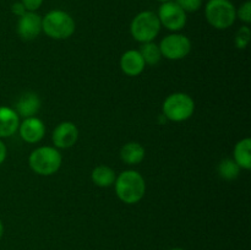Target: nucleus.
Wrapping results in <instances>:
<instances>
[{
    "label": "nucleus",
    "mask_w": 251,
    "mask_h": 250,
    "mask_svg": "<svg viewBox=\"0 0 251 250\" xmlns=\"http://www.w3.org/2000/svg\"><path fill=\"white\" fill-rule=\"evenodd\" d=\"M115 194L124 203H137L146 193V183L137 171H124L115 178Z\"/></svg>",
    "instance_id": "1"
},
{
    "label": "nucleus",
    "mask_w": 251,
    "mask_h": 250,
    "mask_svg": "<svg viewBox=\"0 0 251 250\" xmlns=\"http://www.w3.org/2000/svg\"><path fill=\"white\" fill-rule=\"evenodd\" d=\"M75 21L64 10H51L42 17V31L53 39H68L75 32Z\"/></svg>",
    "instance_id": "2"
},
{
    "label": "nucleus",
    "mask_w": 251,
    "mask_h": 250,
    "mask_svg": "<svg viewBox=\"0 0 251 250\" xmlns=\"http://www.w3.org/2000/svg\"><path fill=\"white\" fill-rule=\"evenodd\" d=\"M63 157L58 149L51 146H42L33 150L28 157V164L38 175H53L59 171Z\"/></svg>",
    "instance_id": "3"
},
{
    "label": "nucleus",
    "mask_w": 251,
    "mask_h": 250,
    "mask_svg": "<svg viewBox=\"0 0 251 250\" xmlns=\"http://www.w3.org/2000/svg\"><path fill=\"white\" fill-rule=\"evenodd\" d=\"M205 16L216 29H227L237 20V9L230 0H208L205 5Z\"/></svg>",
    "instance_id": "4"
},
{
    "label": "nucleus",
    "mask_w": 251,
    "mask_h": 250,
    "mask_svg": "<svg viewBox=\"0 0 251 250\" xmlns=\"http://www.w3.org/2000/svg\"><path fill=\"white\" fill-rule=\"evenodd\" d=\"M161 22L156 12L145 10L139 12L130 24V33L135 41L140 43L153 42L161 31Z\"/></svg>",
    "instance_id": "5"
},
{
    "label": "nucleus",
    "mask_w": 251,
    "mask_h": 250,
    "mask_svg": "<svg viewBox=\"0 0 251 250\" xmlns=\"http://www.w3.org/2000/svg\"><path fill=\"white\" fill-rule=\"evenodd\" d=\"M162 109H163L164 117L171 122H185L194 114L195 102L186 93H172L164 100Z\"/></svg>",
    "instance_id": "6"
},
{
    "label": "nucleus",
    "mask_w": 251,
    "mask_h": 250,
    "mask_svg": "<svg viewBox=\"0 0 251 250\" xmlns=\"http://www.w3.org/2000/svg\"><path fill=\"white\" fill-rule=\"evenodd\" d=\"M161 26L173 32H178L183 29L186 25V12L176 4L174 0L162 2L157 12Z\"/></svg>",
    "instance_id": "7"
},
{
    "label": "nucleus",
    "mask_w": 251,
    "mask_h": 250,
    "mask_svg": "<svg viewBox=\"0 0 251 250\" xmlns=\"http://www.w3.org/2000/svg\"><path fill=\"white\" fill-rule=\"evenodd\" d=\"M162 56L169 60H180L188 56L191 50V42L184 34L173 33L164 37L159 43Z\"/></svg>",
    "instance_id": "8"
},
{
    "label": "nucleus",
    "mask_w": 251,
    "mask_h": 250,
    "mask_svg": "<svg viewBox=\"0 0 251 250\" xmlns=\"http://www.w3.org/2000/svg\"><path fill=\"white\" fill-rule=\"evenodd\" d=\"M17 33L24 41H32L42 32V16L37 12L26 11L17 21Z\"/></svg>",
    "instance_id": "9"
},
{
    "label": "nucleus",
    "mask_w": 251,
    "mask_h": 250,
    "mask_svg": "<svg viewBox=\"0 0 251 250\" xmlns=\"http://www.w3.org/2000/svg\"><path fill=\"white\" fill-rule=\"evenodd\" d=\"M77 139L78 129L71 122H63L56 125L51 135V141L55 149H70L76 144Z\"/></svg>",
    "instance_id": "10"
},
{
    "label": "nucleus",
    "mask_w": 251,
    "mask_h": 250,
    "mask_svg": "<svg viewBox=\"0 0 251 250\" xmlns=\"http://www.w3.org/2000/svg\"><path fill=\"white\" fill-rule=\"evenodd\" d=\"M20 136L28 144H37L46 135V125L39 118L31 117L24 119L19 126Z\"/></svg>",
    "instance_id": "11"
},
{
    "label": "nucleus",
    "mask_w": 251,
    "mask_h": 250,
    "mask_svg": "<svg viewBox=\"0 0 251 250\" xmlns=\"http://www.w3.org/2000/svg\"><path fill=\"white\" fill-rule=\"evenodd\" d=\"M144 59L139 50H127L120 58V69L127 76H139L145 70Z\"/></svg>",
    "instance_id": "12"
},
{
    "label": "nucleus",
    "mask_w": 251,
    "mask_h": 250,
    "mask_svg": "<svg viewBox=\"0 0 251 250\" xmlns=\"http://www.w3.org/2000/svg\"><path fill=\"white\" fill-rule=\"evenodd\" d=\"M41 109V100L38 95L34 92H25L21 95L16 103V110L19 117L22 118H31L34 117Z\"/></svg>",
    "instance_id": "13"
},
{
    "label": "nucleus",
    "mask_w": 251,
    "mask_h": 250,
    "mask_svg": "<svg viewBox=\"0 0 251 250\" xmlns=\"http://www.w3.org/2000/svg\"><path fill=\"white\" fill-rule=\"evenodd\" d=\"M20 117L12 108L0 107V137H10L19 130Z\"/></svg>",
    "instance_id": "14"
},
{
    "label": "nucleus",
    "mask_w": 251,
    "mask_h": 250,
    "mask_svg": "<svg viewBox=\"0 0 251 250\" xmlns=\"http://www.w3.org/2000/svg\"><path fill=\"white\" fill-rule=\"evenodd\" d=\"M233 159L240 167V169H251V140L249 137L237 142L233 151Z\"/></svg>",
    "instance_id": "15"
},
{
    "label": "nucleus",
    "mask_w": 251,
    "mask_h": 250,
    "mask_svg": "<svg viewBox=\"0 0 251 250\" xmlns=\"http://www.w3.org/2000/svg\"><path fill=\"white\" fill-rule=\"evenodd\" d=\"M120 158L126 164H139L145 158V149L139 142H127L120 150Z\"/></svg>",
    "instance_id": "16"
},
{
    "label": "nucleus",
    "mask_w": 251,
    "mask_h": 250,
    "mask_svg": "<svg viewBox=\"0 0 251 250\" xmlns=\"http://www.w3.org/2000/svg\"><path fill=\"white\" fill-rule=\"evenodd\" d=\"M91 178H92L93 183L100 188H109L114 184L117 175H115L114 169L104 166V164H100L93 169Z\"/></svg>",
    "instance_id": "17"
},
{
    "label": "nucleus",
    "mask_w": 251,
    "mask_h": 250,
    "mask_svg": "<svg viewBox=\"0 0 251 250\" xmlns=\"http://www.w3.org/2000/svg\"><path fill=\"white\" fill-rule=\"evenodd\" d=\"M139 51L141 54L142 59H144L145 64H149V65H157L162 59L161 49L153 42L142 43Z\"/></svg>",
    "instance_id": "18"
},
{
    "label": "nucleus",
    "mask_w": 251,
    "mask_h": 250,
    "mask_svg": "<svg viewBox=\"0 0 251 250\" xmlns=\"http://www.w3.org/2000/svg\"><path fill=\"white\" fill-rule=\"evenodd\" d=\"M217 172L225 180H234L239 176L240 167L232 158H225L218 163Z\"/></svg>",
    "instance_id": "19"
},
{
    "label": "nucleus",
    "mask_w": 251,
    "mask_h": 250,
    "mask_svg": "<svg viewBox=\"0 0 251 250\" xmlns=\"http://www.w3.org/2000/svg\"><path fill=\"white\" fill-rule=\"evenodd\" d=\"M250 37H251L250 27L248 26V25L242 26L239 29H238L237 33H235V38H234L235 47H237L238 49H245L248 47V44H249Z\"/></svg>",
    "instance_id": "20"
},
{
    "label": "nucleus",
    "mask_w": 251,
    "mask_h": 250,
    "mask_svg": "<svg viewBox=\"0 0 251 250\" xmlns=\"http://www.w3.org/2000/svg\"><path fill=\"white\" fill-rule=\"evenodd\" d=\"M237 19L244 22L245 25H249L251 22V1L247 0L243 2L239 7L237 9Z\"/></svg>",
    "instance_id": "21"
},
{
    "label": "nucleus",
    "mask_w": 251,
    "mask_h": 250,
    "mask_svg": "<svg viewBox=\"0 0 251 250\" xmlns=\"http://www.w3.org/2000/svg\"><path fill=\"white\" fill-rule=\"evenodd\" d=\"M185 12H196L202 6V0H174Z\"/></svg>",
    "instance_id": "22"
},
{
    "label": "nucleus",
    "mask_w": 251,
    "mask_h": 250,
    "mask_svg": "<svg viewBox=\"0 0 251 250\" xmlns=\"http://www.w3.org/2000/svg\"><path fill=\"white\" fill-rule=\"evenodd\" d=\"M21 2L24 4L26 11H32L36 12L39 7L43 4V0H21Z\"/></svg>",
    "instance_id": "23"
},
{
    "label": "nucleus",
    "mask_w": 251,
    "mask_h": 250,
    "mask_svg": "<svg viewBox=\"0 0 251 250\" xmlns=\"http://www.w3.org/2000/svg\"><path fill=\"white\" fill-rule=\"evenodd\" d=\"M11 11H12V14H14V15L21 17L22 15L26 12V9H25L24 4H22L21 1H16V2H14V4L11 5Z\"/></svg>",
    "instance_id": "24"
},
{
    "label": "nucleus",
    "mask_w": 251,
    "mask_h": 250,
    "mask_svg": "<svg viewBox=\"0 0 251 250\" xmlns=\"http://www.w3.org/2000/svg\"><path fill=\"white\" fill-rule=\"evenodd\" d=\"M6 153H7L6 146H5L4 142L0 140V164H1L5 159H6Z\"/></svg>",
    "instance_id": "25"
},
{
    "label": "nucleus",
    "mask_w": 251,
    "mask_h": 250,
    "mask_svg": "<svg viewBox=\"0 0 251 250\" xmlns=\"http://www.w3.org/2000/svg\"><path fill=\"white\" fill-rule=\"evenodd\" d=\"M2 234H4V225H2L1 220H0V238L2 237Z\"/></svg>",
    "instance_id": "26"
},
{
    "label": "nucleus",
    "mask_w": 251,
    "mask_h": 250,
    "mask_svg": "<svg viewBox=\"0 0 251 250\" xmlns=\"http://www.w3.org/2000/svg\"><path fill=\"white\" fill-rule=\"evenodd\" d=\"M158 1H161V2H166V1H171V0H158Z\"/></svg>",
    "instance_id": "27"
},
{
    "label": "nucleus",
    "mask_w": 251,
    "mask_h": 250,
    "mask_svg": "<svg viewBox=\"0 0 251 250\" xmlns=\"http://www.w3.org/2000/svg\"><path fill=\"white\" fill-rule=\"evenodd\" d=\"M171 250H184V249H180V248H174V249H171Z\"/></svg>",
    "instance_id": "28"
}]
</instances>
